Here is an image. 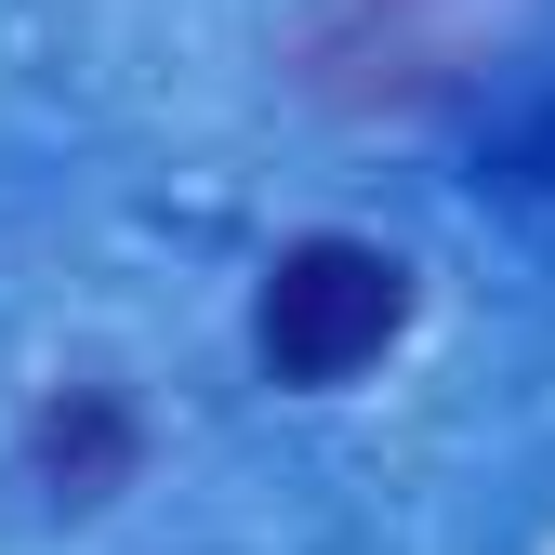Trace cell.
<instances>
[{"label": "cell", "mask_w": 555, "mask_h": 555, "mask_svg": "<svg viewBox=\"0 0 555 555\" xmlns=\"http://www.w3.org/2000/svg\"><path fill=\"white\" fill-rule=\"evenodd\" d=\"M397 331H410V264L384 238H292L264 264V292H251V358L292 397L358 384Z\"/></svg>", "instance_id": "cell-1"}, {"label": "cell", "mask_w": 555, "mask_h": 555, "mask_svg": "<svg viewBox=\"0 0 555 555\" xmlns=\"http://www.w3.org/2000/svg\"><path fill=\"white\" fill-rule=\"evenodd\" d=\"M27 463H40V490H53L66 516H93V503H119V490H132V463H146V424H132V397H119V384H66V397L40 410Z\"/></svg>", "instance_id": "cell-2"}]
</instances>
